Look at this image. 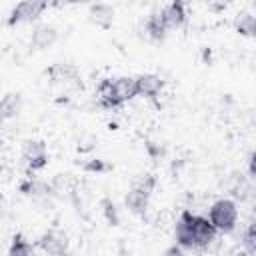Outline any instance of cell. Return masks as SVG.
Segmentation results:
<instances>
[{
    "instance_id": "6",
    "label": "cell",
    "mask_w": 256,
    "mask_h": 256,
    "mask_svg": "<svg viewBox=\"0 0 256 256\" xmlns=\"http://www.w3.org/2000/svg\"><path fill=\"white\" fill-rule=\"evenodd\" d=\"M48 8L46 2L42 0H22L18 2L8 16V26H16V24H32L40 20V16L44 14V10Z\"/></svg>"
},
{
    "instance_id": "8",
    "label": "cell",
    "mask_w": 256,
    "mask_h": 256,
    "mask_svg": "<svg viewBox=\"0 0 256 256\" xmlns=\"http://www.w3.org/2000/svg\"><path fill=\"white\" fill-rule=\"evenodd\" d=\"M56 42H58V28L54 24H48V22L34 24L32 34H30V48L32 50L42 52V50L52 48Z\"/></svg>"
},
{
    "instance_id": "16",
    "label": "cell",
    "mask_w": 256,
    "mask_h": 256,
    "mask_svg": "<svg viewBox=\"0 0 256 256\" xmlns=\"http://www.w3.org/2000/svg\"><path fill=\"white\" fill-rule=\"evenodd\" d=\"M48 74L52 76L54 82L70 84V82H76V80H78V70H76V66H72V64H64V62L54 64V66L48 70Z\"/></svg>"
},
{
    "instance_id": "19",
    "label": "cell",
    "mask_w": 256,
    "mask_h": 256,
    "mask_svg": "<svg viewBox=\"0 0 256 256\" xmlns=\"http://www.w3.org/2000/svg\"><path fill=\"white\" fill-rule=\"evenodd\" d=\"M82 168H84V172H90V174H102V172L108 170V166L104 164L102 158H90V160L84 162Z\"/></svg>"
},
{
    "instance_id": "15",
    "label": "cell",
    "mask_w": 256,
    "mask_h": 256,
    "mask_svg": "<svg viewBox=\"0 0 256 256\" xmlns=\"http://www.w3.org/2000/svg\"><path fill=\"white\" fill-rule=\"evenodd\" d=\"M234 30L244 38H256V14L252 10H242L232 20Z\"/></svg>"
},
{
    "instance_id": "13",
    "label": "cell",
    "mask_w": 256,
    "mask_h": 256,
    "mask_svg": "<svg viewBox=\"0 0 256 256\" xmlns=\"http://www.w3.org/2000/svg\"><path fill=\"white\" fill-rule=\"evenodd\" d=\"M20 192L32 200H48L56 190L52 184L44 182V180H38V178H26L22 184H20Z\"/></svg>"
},
{
    "instance_id": "7",
    "label": "cell",
    "mask_w": 256,
    "mask_h": 256,
    "mask_svg": "<svg viewBox=\"0 0 256 256\" xmlns=\"http://www.w3.org/2000/svg\"><path fill=\"white\" fill-rule=\"evenodd\" d=\"M38 248L46 256H66L70 254V240L68 234L60 228H48L38 238Z\"/></svg>"
},
{
    "instance_id": "9",
    "label": "cell",
    "mask_w": 256,
    "mask_h": 256,
    "mask_svg": "<svg viewBox=\"0 0 256 256\" xmlns=\"http://www.w3.org/2000/svg\"><path fill=\"white\" fill-rule=\"evenodd\" d=\"M160 12H162V20H164V26L168 32L182 30L188 22V12H186V6L182 2L164 4V6H160Z\"/></svg>"
},
{
    "instance_id": "2",
    "label": "cell",
    "mask_w": 256,
    "mask_h": 256,
    "mask_svg": "<svg viewBox=\"0 0 256 256\" xmlns=\"http://www.w3.org/2000/svg\"><path fill=\"white\" fill-rule=\"evenodd\" d=\"M98 102L106 110H116L138 96V80L136 76H116L106 78L98 84Z\"/></svg>"
},
{
    "instance_id": "5",
    "label": "cell",
    "mask_w": 256,
    "mask_h": 256,
    "mask_svg": "<svg viewBox=\"0 0 256 256\" xmlns=\"http://www.w3.org/2000/svg\"><path fill=\"white\" fill-rule=\"evenodd\" d=\"M48 160H50V154H48V146L44 140L28 138L22 142V162L26 164L30 172H38L46 168Z\"/></svg>"
},
{
    "instance_id": "17",
    "label": "cell",
    "mask_w": 256,
    "mask_h": 256,
    "mask_svg": "<svg viewBox=\"0 0 256 256\" xmlns=\"http://www.w3.org/2000/svg\"><path fill=\"white\" fill-rule=\"evenodd\" d=\"M6 256H36V246L22 234H14Z\"/></svg>"
},
{
    "instance_id": "20",
    "label": "cell",
    "mask_w": 256,
    "mask_h": 256,
    "mask_svg": "<svg viewBox=\"0 0 256 256\" xmlns=\"http://www.w3.org/2000/svg\"><path fill=\"white\" fill-rule=\"evenodd\" d=\"M246 172H248V178L256 182V150H252V152H250V156H248Z\"/></svg>"
},
{
    "instance_id": "22",
    "label": "cell",
    "mask_w": 256,
    "mask_h": 256,
    "mask_svg": "<svg viewBox=\"0 0 256 256\" xmlns=\"http://www.w3.org/2000/svg\"><path fill=\"white\" fill-rule=\"evenodd\" d=\"M164 256H186V254H184V250H182L178 244H174V246H170V248L164 252Z\"/></svg>"
},
{
    "instance_id": "21",
    "label": "cell",
    "mask_w": 256,
    "mask_h": 256,
    "mask_svg": "<svg viewBox=\"0 0 256 256\" xmlns=\"http://www.w3.org/2000/svg\"><path fill=\"white\" fill-rule=\"evenodd\" d=\"M146 150H148V154H150L152 158H160V156L164 154L162 146H160V144H156V142H146Z\"/></svg>"
},
{
    "instance_id": "1",
    "label": "cell",
    "mask_w": 256,
    "mask_h": 256,
    "mask_svg": "<svg viewBox=\"0 0 256 256\" xmlns=\"http://www.w3.org/2000/svg\"><path fill=\"white\" fill-rule=\"evenodd\" d=\"M216 236L218 232L202 214L182 210L174 222V240L182 250H206Z\"/></svg>"
},
{
    "instance_id": "3",
    "label": "cell",
    "mask_w": 256,
    "mask_h": 256,
    "mask_svg": "<svg viewBox=\"0 0 256 256\" xmlns=\"http://www.w3.org/2000/svg\"><path fill=\"white\" fill-rule=\"evenodd\" d=\"M206 218L210 220V224L214 226V230L218 234H230L236 230L238 220H240V208L238 202L234 198L222 196L216 198L210 206H208V214Z\"/></svg>"
},
{
    "instance_id": "12",
    "label": "cell",
    "mask_w": 256,
    "mask_h": 256,
    "mask_svg": "<svg viewBox=\"0 0 256 256\" xmlns=\"http://www.w3.org/2000/svg\"><path fill=\"white\" fill-rule=\"evenodd\" d=\"M144 36L152 42H162L166 36H168V30L164 26V20H162V12L160 8H154L146 20H144Z\"/></svg>"
},
{
    "instance_id": "11",
    "label": "cell",
    "mask_w": 256,
    "mask_h": 256,
    "mask_svg": "<svg viewBox=\"0 0 256 256\" xmlns=\"http://www.w3.org/2000/svg\"><path fill=\"white\" fill-rule=\"evenodd\" d=\"M114 16H116V8H114L112 4L96 2V4H90V6H88V20H90L94 26L102 28V30H106V28L112 26Z\"/></svg>"
},
{
    "instance_id": "18",
    "label": "cell",
    "mask_w": 256,
    "mask_h": 256,
    "mask_svg": "<svg viewBox=\"0 0 256 256\" xmlns=\"http://www.w3.org/2000/svg\"><path fill=\"white\" fill-rule=\"evenodd\" d=\"M100 206H102V216H104V220H106L110 226H118V224H120V212H118L116 204H114L110 198H104V200L100 202Z\"/></svg>"
},
{
    "instance_id": "4",
    "label": "cell",
    "mask_w": 256,
    "mask_h": 256,
    "mask_svg": "<svg viewBox=\"0 0 256 256\" xmlns=\"http://www.w3.org/2000/svg\"><path fill=\"white\" fill-rule=\"evenodd\" d=\"M154 186H156V180L150 174L148 176H142L140 180H136L128 188V192L124 196L126 210L130 214H134V216H144L148 212V208H150V198H152Z\"/></svg>"
},
{
    "instance_id": "10",
    "label": "cell",
    "mask_w": 256,
    "mask_h": 256,
    "mask_svg": "<svg viewBox=\"0 0 256 256\" xmlns=\"http://www.w3.org/2000/svg\"><path fill=\"white\" fill-rule=\"evenodd\" d=\"M136 80H138V96H142L146 100H156L166 86V80L156 72L138 74Z\"/></svg>"
},
{
    "instance_id": "14",
    "label": "cell",
    "mask_w": 256,
    "mask_h": 256,
    "mask_svg": "<svg viewBox=\"0 0 256 256\" xmlns=\"http://www.w3.org/2000/svg\"><path fill=\"white\" fill-rule=\"evenodd\" d=\"M20 112H22V96L16 94V92L4 94L2 100H0V118H2V122L18 118Z\"/></svg>"
}]
</instances>
